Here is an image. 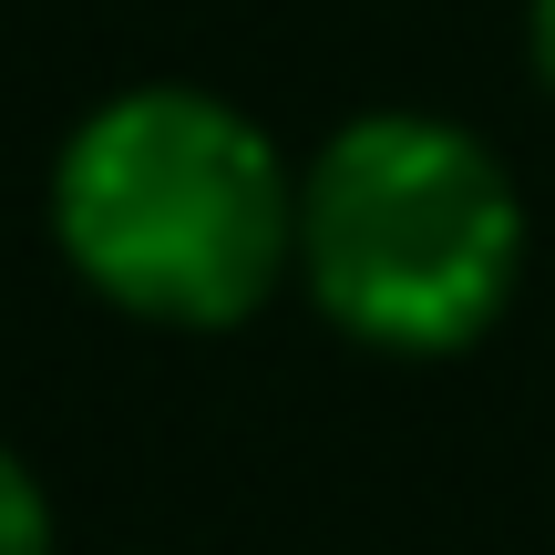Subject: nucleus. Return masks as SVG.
I'll return each mask as SVG.
<instances>
[{
    "label": "nucleus",
    "instance_id": "f257e3e1",
    "mask_svg": "<svg viewBox=\"0 0 555 555\" xmlns=\"http://www.w3.org/2000/svg\"><path fill=\"white\" fill-rule=\"evenodd\" d=\"M52 237L124 319L237 330L298 268V165L206 82H134L73 124Z\"/></svg>",
    "mask_w": 555,
    "mask_h": 555
},
{
    "label": "nucleus",
    "instance_id": "f03ea898",
    "mask_svg": "<svg viewBox=\"0 0 555 555\" xmlns=\"http://www.w3.org/2000/svg\"><path fill=\"white\" fill-rule=\"evenodd\" d=\"M298 278L360 350L453 360L525 278V196L474 124L360 114L298 176Z\"/></svg>",
    "mask_w": 555,
    "mask_h": 555
},
{
    "label": "nucleus",
    "instance_id": "7ed1b4c3",
    "mask_svg": "<svg viewBox=\"0 0 555 555\" xmlns=\"http://www.w3.org/2000/svg\"><path fill=\"white\" fill-rule=\"evenodd\" d=\"M0 555H52V504L11 442H0Z\"/></svg>",
    "mask_w": 555,
    "mask_h": 555
},
{
    "label": "nucleus",
    "instance_id": "20e7f679",
    "mask_svg": "<svg viewBox=\"0 0 555 555\" xmlns=\"http://www.w3.org/2000/svg\"><path fill=\"white\" fill-rule=\"evenodd\" d=\"M525 52H535V82L555 93V0H535V11H525Z\"/></svg>",
    "mask_w": 555,
    "mask_h": 555
}]
</instances>
